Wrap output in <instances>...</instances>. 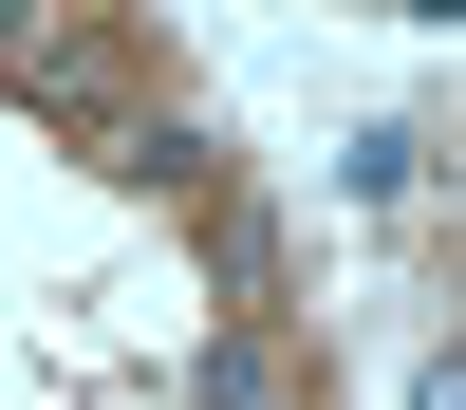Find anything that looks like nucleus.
<instances>
[{
    "mask_svg": "<svg viewBox=\"0 0 466 410\" xmlns=\"http://www.w3.org/2000/svg\"><path fill=\"white\" fill-rule=\"evenodd\" d=\"M206 410H280V355H261V335H224V355H206Z\"/></svg>",
    "mask_w": 466,
    "mask_h": 410,
    "instance_id": "f257e3e1",
    "label": "nucleus"
}]
</instances>
